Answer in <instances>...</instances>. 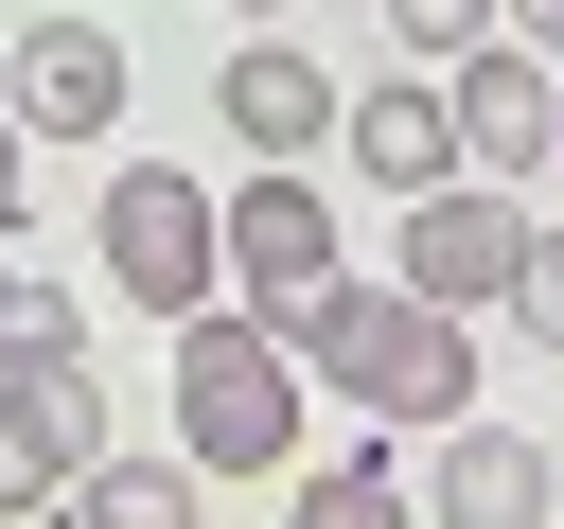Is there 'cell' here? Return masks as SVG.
Wrapping results in <instances>:
<instances>
[{"label":"cell","instance_id":"cell-1","mask_svg":"<svg viewBox=\"0 0 564 529\" xmlns=\"http://www.w3.org/2000/svg\"><path fill=\"white\" fill-rule=\"evenodd\" d=\"M282 353L335 370L352 423H476V335H458L441 300H405V282H317V300L282 317Z\"/></svg>","mask_w":564,"mask_h":529},{"label":"cell","instance_id":"cell-2","mask_svg":"<svg viewBox=\"0 0 564 529\" xmlns=\"http://www.w3.org/2000/svg\"><path fill=\"white\" fill-rule=\"evenodd\" d=\"M300 441V353L264 317H176V458L194 476H282Z\"/></svg>","mask_w":564,"mask_h":529},{"label":"cell","instance_id":"cell-3","mask_svg":"<svg viewBox=\"0 0 564 529\" xmlns=\"http://www.w3.org/2000/svg\"><path fill=\"white\" fill-rule=\"evenodd\" d=\"M88 264H106L141 317H212V282H229V229H212V194H194V176L123 159V176H106V212H88Z\"/></svg>","mask_w":564,"mask_h":529},{"label":"cell","instance_id":"cell-4","mask_svg":"<svg viewBox=\"0 0 564 529\" xmlns=\"http://www.w3.org/2000/svg\"><path fill=\"white\" fill-rule=\"evenodd\" d=\"M441 106H458V176H494V194L564 176V53H529V35H476V53L441 71Z\"/></svg>","mask_w":564,"mask_h":529},{"label":"cell","instance_id":"cell-5","mask_svg":"<svg viewBox=\"0 0 564 529\" xmlns=\"http://www.w3.org/2000/svg\"><path fill=\"white\" fill-rule=\"evenodd\" d=\"M212 229H229V300H247L264 335H282V317L335 282V194H317L300 159H264L247 194H212Z\"/></svg>","mask_w":564,"mask_h":529},{"label":"cell","instance_id":"cell-6","mask_svg":"<svg viewBox=\"0 0 564 529\" xmlns=\"http://www.w3.org/2000/svg\"><path fill=\"white\" fill-rule=\"evenodd\" d=\"M511 247H529V194H494V176H441V194H405V300H441V317H476V300H511Z\"/></svg>","mask_w":564,"mask_h":529},{"label":"cell","instance_id":"cell-7","mask_svg":"<svg viewBox=\"0 0 564 529\" xmlns=\"http://www.w3.org/2000/svg\"><path fill=\"white\" fill-rule=\"evenodd\" d=\"M88 458H106V388H88V353L0 370V511H70Z\"/></svg>","mask_w":564,"mask_h":529},{"label":"cell","instance_id":"cell-8","mask_svg":"<svg viewBox=\"0 0 564 529\" xmlns=\"http://www.w3.org/2000/svg\"><path fill=\"white\" fill-rule=\"evenodd\" d=\"M0 106H18L35 141H106V123H123V35H106V18H35Z\"/></svg>","mask_w":564,"mask_h":529},{"label":"cell","instance_id":"cell-9","mask_svg":"<svg viewBox=\"0 0 564 529\" xmlns=\"http://www.w3.org/2000/svg\"><path fill=\"white\" fill-rule=\"evenodd\" d=\"M212 106H229V141H264V159H300V141H335V106H352V88H335V71L300 53V35H247V53L212 71Z\"/></svg>","mask_w":564,"mask_h":529},{"label":"cell","instance_id":"cell-10","mask_svg":"<svg viewBox=\"0 0 564 529\" xmlns=\"http://www.w3.org/2000/svg\"><path fill=\"white\" fill-rule=\"evenodd\" d=\"M335 141H352V176H388V194H441V176H458V106H441V71L352 88V106H335Z\"/></svg>","mask_w":564,"mask_h":529},{"label":"cell","instance_id":"cell-11","mask_svg":"<svg viewBox=\"0 0 564 529\" xmlns=\"http://www.w3.org/2000/svg\"><path fill=\"white\" fill-rule=\"evenodd\" d=\"M423 511H441V529H546V441H529V423H458V441L423 458Z\"/></svg>","mask_w":564,"mask_h":529},{"label":"cell","instance_id":"cell-12","mask_svg":"<svg viewBox=\"0 0 564 529\" xmlns=\"http://www.w3.org/2000/svg\"><path fill=\"white\" fill-rule=\"evenodd\" d=\"M194 494H212L194 458H123V441H106V458L70 476V529H194Z\"/></svg>","mask_w":564,"mask_h":529},{"label":"cell","instance_id":"cell-13","mask_svg":"<svg viewBox=\"0 0 564 529\" xmlns=\"http://www.w3.org/2000/svg\"><path fill=\"white\" fill-rule=\"evenodd\" d=\"M282 529H423V511L388 458H317V476H282Z\"/></svg>","mask_w":564,"mask_h":529},{"label":"cell","instance_id":"cell-14","mask_svg":"<svg viewBox=\"0 0 564 529\" xmlns=\"http://www.w3.org/2000/svg\"><path fill=\"white\" fill-rule=\"evenodd\" d=\"M511 317L564 353V212H529V247H511Z\"/></svg>","mask_w":564,"mask_h":529},{"label":"cell","instance_id":"cell-15","mask_svg":"<svg viewBox=\"0 0 564 529\" xmlns=\"http://www.w3.org/2000/svg\"><path fill=\"white\" fill-rule=\"evenodd\" d=\"M70 353V300L53 282H0V370H53Z\"/></svg>","mask_w":564,"mask_h":529},{"label":"cell","instance_id":"cell-16","mask_svg":"<svg viewBox=\"0 0 564 529\" xmlns=\"http://www.w3.org/2000/svg\"><path fill=\"white\" fill-rule=\"evenodd\" d=\"M388 35H405V53H423V71H458V53H476V35H494V0H388Z\"/></svg>","mask_w":564,"mask_h":529},{"label":"cell","instance_id":"cell-17","mask_svg":"<svg viewBox=\"0 0 564 529\" xmlns=\"http://www.w3.org/2000/svg\"><path fill=\"white\" fill-rule=\"evenodd\" d=\"M18 176H35V123L0 106V229H18Z\"/></svg>","mask_w":564,"mask_h":529},{"label":"cell","instance_id":"cell-18","mask_svg":"<svg viewBox=\"0 0 564 529\" xmlns=\"http://www.w3.org/2000/svg\"><path fill=\"white\" fill-rule=\"evenodd\" d=\"M511 18H529V53H564V0H511Z\"/></svg>","mask_w":564,"mask_h":529},{"label":"cell","instance_id":"cell-19","mask_svg":"<svg viewBox=\"0 0 564 529\" xmlns=\"http://www.w3.org/2000/svg\"><path fill=\"white\" fill-rule=\"evenodd\" d=\"M247 18H264V0H247Z\"/></svg>","mask_w":564,"mask_h":529}]
</instances>
